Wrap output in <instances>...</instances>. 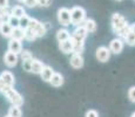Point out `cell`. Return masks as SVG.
Listing matches in <instances>:
<instances>
[{"label":"cell","mask_w":135,"mask_h":117,"mask_svg":"<svg viewBox=\"0 0 135 117\" xmlns=\"http://www.w3.org/2000/svg\"><path fill=\"white\" fill-rule=\"evenodd\" d=\"M82 26L85 27V29L87 30V33H94L97 30V22L93 19H86L82 22Z\"/></svg>","instance_id":"cell-18"},{"label":"cell","mask_w":135,"mask_h":117,"mask_svg":"<svg viewBox=\"0 0 135 117\" xmlns=\"http://www.w3.org/2000/svg\"><path fill=\"white\" fill-rule=\"evenodd\" d=\"M37 33L34 32V30L32 29V28H26L25 29V40L27 41H34L35 39H37Z\"/></svg>","instance_id":"cell-25"},{"label":"cell","mask_w":135,"mask_h":117,"mask_svg":"<svg viewBox=\"0 0 135 117\" xmlns=\"http://www.w3.org/2000/svg\"><path fill=\"white\" fill-rule=\"evenodd\" d=\"M24 4L28 8H33V7L38 6V0H24Z\"/></svg>","instance_id":"cell-30"},{"label":"cell","mask_w":135,"mask_h":117,"mask_svg":"<svg viewBox=\"0 0 135 117\" xmlns=\"http://www.w3.org/2000/svg\"><path fill=\"white\" fill-rule=\"evenodd\" d=\"M33 60V59H32ZM32 60H27V61H22V68L26 72H31V66H32Z\"/></svg>","instance_id":"cell-32"},{"label":"cell","mask_w":135,"mask_h":117,"mask_svg":"<svg viewBox=\"0 0 135 117\" xmlns=\"http://www.w3.org/2000/svg\"><path fill=\"white\" fill-rule=\"evenodd\" d=\"M5 95V97L12 103V105H17V106H21L24 104V98L20 95L17 90H14L11 87H5L4 90L1 91Z\"/></svg>","instance_id":"cell-1"},{"label":"cell","mask_w":135,"mask_h":117,"mask_svg":"<svg viewBox=\"0 0 135 117\" xmlns=\"http://www.w3.org/2000/svg\"><path fill=\"white\" fill-rule=\"evenodd\" d=\"M8 7V0H0V9H5Z\"/></svg>","instance_id":"cell-35"},{"label":"cell","mask_w":135,"mask_h":117,"mask_svg":"<svg viewBox=\"0 0 135 117\" xmlns=\"http://www.w3.org/2000/svg\"><path fill=\"white\" fill-rule=\"evenodd\" d=\"M69 13H71V25L80 26L86 20V11L80 6H75L69 9Z\"/></svg>","instance_id":"cell-2"},{"label":"cell","mask_w":135,"mask_h":117,"mask_svg":"<svg viewBox=\"0 0 135 117\" xmlns=\"http://www.w3.org/2000/svg\"><path fill=\"white\" fill-rule=\"evenodd\" d=\"M127 45L129 46H135V23L129 26V30L127 33L126 38H124Z\"/></svg>","instance_id":"cell-14"},{"label":"cell","mask_w":135,"mask_h":117,"mask_svg":"<svg viewBox=\"0 0 135 117\" xmlns=\"http://www.w3.org/2000/svg\"><path fill=\"white\" fill-rule=\"evenodd\" d=\"M11 14L13 15V17L18 18V19H20L21 17H24V15L26 14L24 7H21L20 5H18V6H14L13 8L11 9Z\"/></svg>","instance_id":"cell-22"},{"label":"cell","mask_w":135,"mask_h":117,"mask_svg":"<svg viewBox=\"0 0 135 117\" xmlns=\"http://www.w3.org/2000/svg\"><path fill=\"white\" fill-rule=\"evenodd\" d=\"M8 23L11 25L12 28H17V27H19V19L11 15V18H9V20H8Z\"/></svg>","instance_id":"cell-29"},{"label":"cell","mask_w":135,"mask_h":117,"mask_svg":"<svg viewBox=\"0 0 135 117\" xmlns=\"http://www.w3.org/2000/svg\"><path fill=\"white\" fill-rule=\"evenodd\" d=\"M65 80H64V76H62L61 74H59V73H55L54 72L53 76H52V79L49 80V83H51L53 87L58 88V87H61L62 84H64Z\"/></svg>","instance_id":"cell-15"},{"label":"cell","mask_w":135,"mask_h":117,"mask_svg":"<svg viewBox=\"0 0 135 117\" xmlns=\"http://www.w3.org/2000/svg\"><path fill=\"white\" fill-rule=\"evenodd\" d=\"M11 11H8V7L5 9H0V22H8L11 18Z\"/></svg>","instance_id":"cell-24"},{"label":"cell","mask_w":135,"mask_h":117,"mask_svg":"<svg viewBox=\"0 0 135 117\" xmlns=\"http://www.w3.org/2000/svg\"><path fill=\"white\" fill-rule=\"evenodd\" d=\"M17 1H19V2H24V0H17Z\"/></svg>","instance_id":"cell-38"},{"label":"cell","mask_w":135,"mask_h":117,"mask_svg":"<svg viewBox=\"0 0 135 117\" xmlns=\"http://www.w3.org/2000/svg\"><path fill=\"white\" fill-rule=\"evenodd\" d=\"M30 20L31 18L28 17L27 14H25L24 17H21L19 19V27L22 28V29H26V28H28V25H30Z\"/></svg>","instance_id":"cell-26"},{"label":"cell","mask_w":135,"mask_h":117,"mask_svg":"<svg viewBox=\"0 0 135 117\" xmlns=\"http://www.w3.org/2000/svg\"><path fill=\"white\" fill-rule=\"evenodd\" d=\"M69 63L71 66L73 67L74 69H80L84 67V63H85V60L82 58L81 54H76V53H73L71 60H69Z\"/></svg>","instance_id":"cell-9"},{"label":"cell","mask_w":135,"mask_h":117,"mask_svg":"<svg viewBox=\"0 0 135 117\" xmlns=\"http://www.w3.org/2000/svg\"><path fill=\"white\" fill-rule=\"evenodd\" d=\"M6 117H9V116H8V115H7V116H6Z\"/></svg>","instance_id":"cell-40"},{"label":"cell","mask_w":135,"mask_h":117,"mask_svg":"<svg viewBox=\"0 0 135 117\" xmlns=\"http://www.w3.org/2000/svg\"><path fill=\"white\" fill-rule=\"evenodd\" d=\"M59 48H60V50L62 52V53H65V54H71V53H73L74 46H73V42H72V39L69 38L68 40L59 42Z\"/></svg>","instance_id":"cell-12"},{"label":"cell","mask_w":135,"mask_h":117,"mask_svg":"<svg viewBox=\"0 0 135 117\" xmlns=\"http://www.w3.org/2000/svg\"><path fill=\"white\" fill-rule=\"evenodd\" d=\"M123 41L121 39H113L109 43V50L110 53L120 54L123 50Z\"/></svg>","instance_id":"cell-8"},{"label":"cell","mask_w":135,"mask_h":117,"mask_svg":"<svg viewBox=\"0 0 135 117\" xmlns=\"http://www.w3.org/2000/svg\"><path fill=\"white\" fill-rule=\"evenodd\" d=\"M87 30L85 29V27L82 25L80 26H76V28L73 30V33H72L71 38L74 39L75 41H80V42H85V40H86L87 38Z\"/></svg>","instance_id":"cell-6"},{"label":"cell","mask_w":135,"mask_h":117,"mask_svg":"<svg viewBox=\"0 0 135 117\" xmlns=\"http://www.w3.org/2000/svg\"><path fill=\"white\" fill-rule=\"evenodd\" d=\"M8 50L12 52V53L17 54L19 55L22 50V45H21V41H18V40H14V39H11L8 41Z\"/></svg>","instance_id":"cell-13"},{"label":"cell","mask_w":135,"mask_h":117,"mask_svg":"<svg viewBox=\"0 0 135 117\" xmlns=\"http://www.w3.org/2000/svg\"><path fill=\"white\" fill-rule=\"evenodd\" d=\"M53 74H54V70L52 69L51 67H48V66H45V67H44V69L41 70V73H40L41 79H42L45 82H49V80L52 79Z\"/></svg>","instance_id":"cell-19"},{"label":"cell","mask_w":135,"mask_h":117,"mask_svg":"<svg viewBox=\"0 0 135 117\" xmlns=\"http://www.w3.org/2000/svg\"><path fill=\"white\" fill-rule=\"evenodd\" d=\"M128 30H129V25H127V26H124L123 28H121L120 30H118V32L115 33L116 35H119L120 38H126V35H127V33H128Z\"/></svg>","instance_id":"cell-28"},{"label":"cell","mask_w":135,"mask_h":117,"mask_svg":"<svg viewBox=\"0 0 135 117\" xmlns=\"http://www.w3.org/2000/svg\"><path fill=\"white\" fill-rule=\"evenodd\" d=\"M28 27L32 28V29L37 33L38 38H41V36H44L46 33H47V29H46V27H45V23L38 21L37 19H32V18H31Z\"/></svg>","instance_id":"cell-4"},{"label":"cell","mask_w":135,"mask_h":117,"mask_svg":"<svg viewBox=\"0 0 135 117\" xmlns=\"http://www.w3.org/2000/svg\"><path fill=\"white\" fill-rule=\"evenodd\" d=\"M112 27H113V30L114 32H118V30H120L121 28H123L124 26L128 25V22H127V19L124 17L120 14V13H114L113 15H112Z\"/></svg>","instance_id":"cell-3"},{"label":"cell","mask_w":135,"mask_h":117,"mask_svg":"<svg viewBox=\"0 0 135 117\" xmlns=\"http://www.w3.org/2000/svg\"><path fill=\"white\" fill-rule=\"evenodd\" d=\"M13 28L8 22H0V34L5 38H11Z\"/></svg>","instance_id":"cell-16"},{"label":"cell","mask_w":135,"mask_h":117,"mask_svg":"<svg viewBox=\"0 0 135 117\" xmlns=\"http://www.w3.org/2000/svg\"><path fill=\"white\" fill-rule=\"evenodd\" d=\"M128 98L131 100V102L135 103V87H132L128 90Z\"/></svg>","instance_id":"cell-31"},{"label":"cell","mask_w":135,"mask_h":117,"mask_svg":"<svg viewBox=\"0 0 135 117\" xmlns=\"http://www.w3.org/2000/svg\"><path fill=\"white\" fill-rule=\"evenodd\" d=\"M5 87H7V85H5L4 81H2V80H1V77H0V91H2Z\"/></svg>","instance_id":"cell-36"},{"label":"cell","mask_w":135,"mask_h":117,"mask_svg":"<svg viewBox=\"0 0 135 117\" xmlns=\"http://www.w3.org/2000/svg\"><path fill=\"white\" fill-rule=\"evenodd\" d=\"M0 77H1V80L4 81L5 85L13 88V85H14V83H15V79H14V75H13L11 72H8V70H5V72L1 73Z\"/></svg>","instance_id":"cell-11"},{"label":"cell","mask_w":135,"mask_h":117,"mask_svg":"<svg viewBox=\"0 0 135 117\" xmlns=\"http://www.w3.org/2000/svg\"><path fill=\"white\" fill-rule=\"evenodd\" d=\"M116 1H121V0H116Z\"/></svg>","instance_id":"cell-39"},{"label":"cell","mask_w":135,"mask_h":117,"mask_svg":"<svg viewBox=\"0 0 135 117\" xmlns=\"http://www.w3.org/2000/svg\"><path fill=\"white\" fill-rule=\"evenodd\" d=\"M52 0H38V5L41 7H48L51 6Z\"/></svg>","instance_id":"cell-33"},{"label":"cell","mask_w":135,"mask_h":117,"mask_svg":"<svg viewBox=\"0 0 135 117\" xmlns=\"http://www.w3.org/2000/svg\"><path fill=\"white\" fill-rule=\"evenodd\" d=\"M8 116L9 117H21L22 116V111L20 109V106L17 105H12L8 109Z\"/></svg>","instance_id":"cell-23"},{"label":"cell","mask_w":135,"mask_h":117,"mask_svg":"<svg viewBox=\"0 0 135 117\" xmlns=\"http://www.w3.org/2000/svg\"><path fill=\"white\" fill-rule=\"evenodd\" d=\"M45 64L38 59H33L32 60V66H31V73H34V74H40L41 70L44 69Z\"/></svg>","instance_id":"cell-17"},{"label":"cell","mask_w":135,"mask_h":117,"mask_svg":"<svg viewBox=\"0 0 135 117\" xmlns=\"http://www.w3.org/2000/svg\"><path fill=\"white\" fill-rule=\"evenodd\" d=\"M85 117H99V114H98V111H95V110H93V109H90V110H88L87 113H86Z\"/></svg>","instance_id":"cell-34"},{"label":"cell","mask_w":135,"mask_h":117,"mask_svg":"<svg viewBox=\"0 0 135 117\" xmlns=\"http://www.w3.org/2000/svg\"><path fill=\"white\" fill-rule=\"evenodd\" d=\"M11 39H14V40H18V41L24 40L25 39V29H22V28H20V27L13 28Z\"/></svg>","instance_id":"cell-20"},{"label":"cell","mask_w":135,"mask_h":117,"mask_svg":"<svg viewBox=\"0 0 135 117\" xmlns=\"http://www.w3.org/2000/svg\"><path fill=\"white\" fill-rule=\"evenodd\" d=\"M131 117H135V113H133V114H132V116Z\"/></svg>","instance_id":"cell-37"},{"label":"cell","mask_w":135,"mask_h":117,"mask_svg":"<svg viewBox=\"0 0 135 117\" xmlns=\"http://www.w3.org/2000/svg\"><path fill=\"white\" fill-rule=\"evenodd\" d=\"M20 58H21L22 61H27V60H32L33 55L30 50H27V49H22L21 53H20Z\"/></svg>","instance_id":"cell-27"},{"label":"cell","mask_w":135,"mask_h":117,"mask_svg":"<svg viewBox=\"0 0 135 117\" xmlns=\"http://www.w3.org/2000/svg\"><path fill=\"white\" fill-rule=\"evenodd\" d=\"M69 38H71V33H69L66 28H61V29H59L58 32H56V40H58L59 42L68 40Z\"/></svg>","instance_id":"cell-21"},{"label":"cell","mask_w":135,"mask_h":117,"mask_svg":"<svg viewBox=\"0 0 135 117\" xmlns=\"http://www.w3.org/2000/svg\"><path fill=\"white\" fill-rule=\"evenodd\" d=\"M58 21L60 25L67 26L71 25V13H69V9L66 8V7H61L58 11Z\"/></svg>","instance_id":"cell-5"},{"label":"cell","mask_w":135,"mask_h":117,"mask_svg":"<svg viewBox=\"0 0 135 117\" xmlns=\"http://www.w3.org/2000/svg\"><path fill=\"white\" fill-rule=\"evenodd\" d=\"M18 55L14 53H12V52H6V54H5L4 56V62L5 64H6L7 67H9V68H12V67H15L18 63Z\"/></svg>","instance_id":"cell-10"},{"label":"cell","mask_w":135,"mask_h":117,"mask_svg":"<svg viewBox=\"0 0 135 117\" xmlns=\"http://www.w3.org/2000/svg\"><path fill=\"white\" fill-rule=\"evenodd\" d=\"M95 56H97L98 61L100 62H107L110 58V50L109 48L105 46H101L97 49V53H95Z\"/></svg>","instance_id":"cell-7"}]
</instances>
